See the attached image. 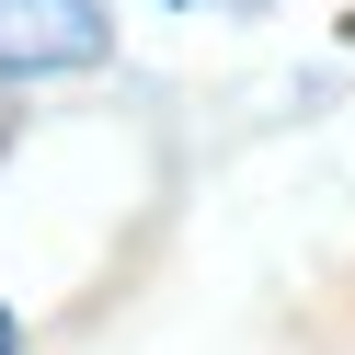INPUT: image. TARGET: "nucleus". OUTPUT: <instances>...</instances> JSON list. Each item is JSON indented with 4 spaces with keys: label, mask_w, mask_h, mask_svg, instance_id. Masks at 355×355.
Listing matches in <instances>:
<instances>
[{
    "label": "nucleus",
    "mask_w": 355,
    "mask_h": 355,
    "mask_svg": "<svg viewBox=\"0 0 355 355\" xmlns=\"http://www.w3.org/2000/svg\"><path fill=\"white\" fill-rule=\"evenodd\" d=\"M115 58V12L103 0H0V80H58Z\"/></svg>",
    "instance_id": "f257e3e1"
},
{
    "label": "nucleus",
    "mask_w": 355,
    "mask_h": 355,
    "mask_svg": "<svg viewBox=\"0 0 355 355\" xmlns=\"http://www.w3.org/2000/svg\"><path fill=\"white\" fill-rule=\"evenodd\" d=\"M0 355H24V321H12V309H0Z\"/></svg>",
    "instance_id": "f03ea898"
}]
</instances>
